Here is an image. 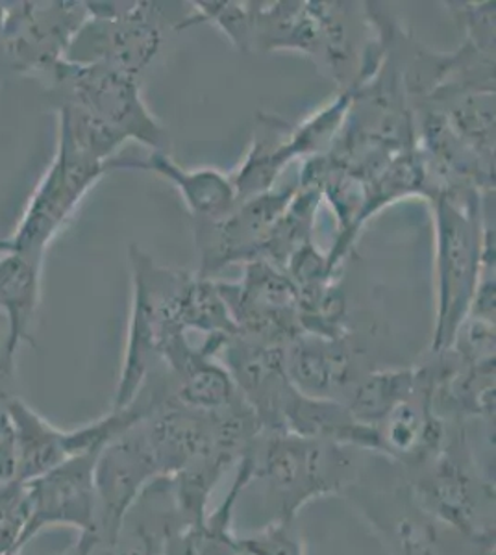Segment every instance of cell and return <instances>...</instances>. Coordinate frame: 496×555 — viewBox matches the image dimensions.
Here are the masks:
<instances>
[{"mask_svg":"<svg viewBox=\"0 0 496 555\" xmlns=\"http://www.w3.org/2000/svg\"><path fill=\"white\" fill-rule=\"evenodd\" d=\"M351 450L290 431H262L249 460L252 481H262L275 507L272 520L296 522L298 513L315 500L351 491L359 481Z\"/></svg>","mask_w":496,"mask_h":555,"instance_id":"obj_1","label":"cell"},{"mask_svg":"<svg viewBox=\"0 0 496 555\" xmlns=\"http://www.w3.org/2000/svg\"><path fill=\"white\" fill-rule=\"evenodd\" d=\"M4 328V321H2V317H0V330ZM7 332V330H4ZM2 347V345H0Z\"/></svg>","mask_w":496,"mask_h":555,"instance_id":"obj_23","label":"cell"},{"mask_svg":"<svg viewBox=\"0 0 496 555\" xmlns=\"http://www.w3.org/2000/svg\"><path fill=\"white\" fill-rule=\"evenodd\" d=\"M115 169H143L165 178L180 191L183 204L199 222L219 221L238 204L232 177L217 169H183L170 159L169 152H151L147 159L117 156L112 159V171Z\"/></svg>","mask_w":496,"mask_h":555,"instance_id":"obj_17","label":"cell"},{"mask_svg":"<svg viewBox=\"0 0 496 555\" xmlns=\"http://www.w3.org/2000/svg\"><path fill=\"white\" fill-rule=\"evenodd\" d=\"M4 15H7V2H0V34H2V26H4Z\"/></svg>","mask_w":496,"mask_h":555,"instance_id":"obj_22","label":"cell"},{"mask_svg":"<svg viewBox=\"0 0 496 555\" xmlns=\"http://www.w3.org/2000/svg\"><path fill=\"white\" fill-rule=\"evenodd\" d=\"M28 494L25 481L0 483V555L23 552L28 526Z\"/></svg>","mask_w":496,"mask_h":555,"instance_id":"obj_20","label":"cell"},{"mask_svg":"<svg viewBox=\"0 0 496 555\" xmlns=\"http://www.w3.org/2000/svg\"><path fill=\"white\" fill-rule=\"evenodd\" d=\"M408 474L406 483L430 515L495 552V483L482 473L461 434L446 437L432 460Z\"/></svg>","mask_w":496,"mask_h":555,"instance_id":"obj_3","label":"cell"},{"mask_svg":"<svg viewBox=\"0 0 496 555\" xmlns=\"http://www.w3.org/2000/svg\"><path fill=\"white\" fill-rule=\"evenodd\" d=\"M298 188L265 191L262 195L239 201L236 208L215 222H199L201 276L230 266L233 261L258 258L262 246L269 240L283 211L288 209Z\"/></svg>","mask_w":496,"mask_h":555,"instance_id":"obj_13","label":"cell"},{"mask_svg":"<svg viewBox=\"0 0 496 555\" xmlns=\"http://www.w3.org/2000/svg\"><path fill=\"white\" fill-rule=\"evenodd\" d=\"M478 198L474 190H437L432 195L437 274L434 353L450 350L471 310L484 241V219Z\"/></svg>","mask_w":496,"mask_h":555,"instance_id":"obj_2","label":"cell"},{"mask_svg":"<svg viewBox=\"0 0 496 555\" xmlns=\"http://www.w3.org/2000/svg\"><path fill=\"white\" fill-rule=\"evenodd\" d=\"M110 171V165L80 151L69 133L58 125L56 151L51 164L34 188L17 224L10 235L0 240V253L10 250L43 259L94 183Z\"/></svg>","mask_w":496,"mask_h":555,"instance_id":"obj_4","label":"cell"},{"mask_svg":"<svg viewBox=\"0 0 496 555\" xmlns=\"http://www.w3.org/2000/svg\"><path fill=\"white\" fill-rule=\"evenodd\" d=\"M346 496L358 505L387 555H491V550L467 541L422 507L408 483L385 491H359Z\"/></svg>","mask_w":496,"mask_h":555,"instance_id":"obj_10","label":"cell"},{"mask_svg":"<svg viewBox=\"0 0 496 555\" xmlns=\"http://www.w3.org/2000/svg\"><path fill=\"white\" fill-rule=\"evenodd\" d=\"M151 410L145 398L138 397L125 410H110L107 415L80 428L62 429L39 415L23 398H15L10 413L17 452V480H34L71 457L101 450Z\"/></svg>","mask_w":496,"mask_h":555,"instance_id":"obj_7","label":"cell"},{"mask_svg":"<svg viewBox=\"0 0 496 555\" xmlns=\"http://www.w3.org/2000/svg\"><path fill=\"white\" fill-rule=\"evenodd\" d=\"M51 83L65 96L63 104L82 107L126 143L136 141L151 152L169 151V133L143 101L136 76L106 65L63 62Z\"/></svg>","mask_w":496,"mask_h":555,"instance_id":"obj_5","label":"cell"},{"mask_svg":"<svg viewBox=\"0 0 496 555\" xmlns=\"http://www.w3.org/2000/svg\"><path fill=\"white\" fill-rule=\"evenodd\" d=\"M419 387V369H398L361 374L343 397L354 418L365 426L377 428L398 402L411 397Z\"/></svg>","mask_w":496,"mask_h":555,"instance_id":"obj_18","label":"cell"},{"mask_svg":"<svg viewBox=\"0 0 496 555\" xmlns=\"http://www.w3.org/2000/svg\"><path fill=\"white\" fill-rule=\"evenodd\" d=\"M43 259L26 254L0 253V317L4 321V343L0 352L17 361L23 343L36 345L34 326L41 304Z\"/></svg>","mask_w":496,"mask_h":555,"instance_id":"obj_16","label":"cell"},{"mask_svg":"<svg viewBox=\"0 0 496 555\" xmlns=\"http://www.w3.org/2000/svg\"><path fill=\"white\" fill-rule=\"evenodd\" d=\"M88 15L86 2H7L0 73L51 82Z\"/></svg>","mask_w":496,"mask_h":555,"instance_id":"obj_8","label":"cell"},{"mask_svg":"<svg viewBox=\"0 0 496 555\" xmlns=\"http://www.w3.org/2000/svg\"><path fill=\"white\" fill-rule=\"evenodd\" d=\"M101 450L76 455L34 480L25 481L28 526L25 546L47 528H71L86 535L94 520V463Z\"/></svg>","mask_w":496,"mask_h":555,"instance_id":"obj_12","label":"cell"},{"mask_svg":"<svg viewBox=\"0 0 496 555\" xmlns=\"http://www.w3.org/2000/svg\"><path fill=\"white\" fill-rule=\"evenodd\" d=\"M4 555H21V552H12V554H4Z\"/></svg>","mask_w":496,"mask_h":555,"instance_id":"obj_24","label":"cell"},{"mask_svg":"<svg viewBox=\"0 0 496 555\" xmlns=\"http://www.w3.org/2000/svg\"><path fill=\"white\" fill-rule=\"evenodd\" d=\"M157 478H165L152 452L141 421L102 447L94 463V520L71 548L106 541L119 530L139 494Z\"/></svg>","mask_w":496,"mask_h":555,"instance_id":"obj_9","label":"cell"},{"mask_svg":"<svg viewBox=\"0 0 496 555\" xmlns=\"http://www.w3.org/2000/svg\"><path fill=\"white\" fill-rule=\"evenodd\" d=\"M193 528L178 504L173 480L157 478L139 494L114 535L63 555H175Z\"/></svg>","mask_w":496,"mask_h":555,"instance_id":"obj_11","label":"cell"},{"mask_svg":"<svg viewBox=\"0 0 496 555\" xmlns=\"http://www.w3.org/2000/svg\"><path fill=\"white\" fill-rule=\"evenodd\" d=\"M88 20L71 43L65 62L106 65L136 76L162 44L160 10L151 2H86Z\"/></svg>","mask_w":496,"mask_h":555,"instance_id":"obj_6","label":"cell"},{"mask_svg":"<svg viewBox=\"0 0 496 555\" xmlns=\"http://www.w3.org/2000/svg\"><path fill=\"white\" fill-rule=\"evenodd\" d=\"M193 15L183 21L180 28L206 21L225 33L241 52H252L251 4L239 2H193Z\"/></svg>","mask_w":496,"mask_h":555,"instance_id":"obj_19","label":"cell"},{"mask_svg":"<svg viewBox=\"0 0 496 555\" xmlns=\"http://www.w3.org/2000/svg\"><path fill=\"white\" fill-rule=\"evenodd\" d=\"M243 555H306L296 522L272 520L251 535L238 537Z\"/></svg>","mask_w":496,"mask_h":555,"instance_id":"obj_21","label":"cell"},{"mask_svg":"<svg viewBox=\"0 0 496 555\" xmlns=\"http://www.w3.org/2000/svg\"><path fill=\"white\" fill-rule=\"evenodd\" d=\"M283 366L296 391L340 402L359 378L354 353L343 337L302 332L283 347Z\"/></svg>","mask_w":496,"mask_h":555,"instance_id":"obj_15","label":"cell"},{"mask_svg":"<svg viewBox=\"0 0 496 555\" xmlns=\"http://www.w3.org/2000/svg\"><path fill=\"white\" fill-rule=\"evenodd\" d=\"M132 263V310L128 321L125 358L115 387L112 410H125L138 398L147 378L160 365L164 339V315L151 274V258L138 246L130 248Z\"/></svg>","mask_w":496,"mask_h":555,"instance_id":"obj_14","label":"cell"}]
</instances>
